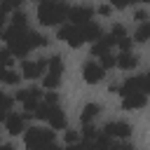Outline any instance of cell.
<instances>
[{
  "instance_id": "cell-1",
  "label": "cell",
  "mask_w": 150,
  "mask_h": 150,
  "mask_svg": "<svg viewBox=\"0 0 150 150\" xmlns=\"http://www.w3.org/2000/svg\"><path fill=\"white\" fill-rule=\"evenodd\" d=\"M2 38L7 42V49L12 52V56H26L33 47H30V30L21 28V26H9L7 30H2Z\"/></svg>"
},
{
  "instance_id": "cell-2",
  "label": "cell",
  "mask_w": 150,
  "mask_h": 150,
  "mask_svg": "<svg viewBox=\"0 0 150 150\" xmlns=\"http://www.w3.org/2000/svg\"><path fill=\"white\" fill-rule=\"evenodd\" d=\"M68 9L70 7L66 2H61V0L59 2L56 0H45L38 7V21L45 23V26H56V23L68 19Z\"/></svg>"
},
{
  "instance_id": "cell-3",
  "label": "cell",
  "mask_w": 150,
  "mask_h": 150,
  "mask_svg": "<svg viewBox=\"0 0 150 150\" xmlns=\"http://www.w3.org/2000/svg\"><path fill=\"white\" fill-rule=\"evenodd\" d=\"M23 141H26L28 150H40V148H47V145L54 143V131L40 129V127H30V129H26Z\"/></svg>"
},
{
  "instance_id": "cell-4",
  "label": "cell",
  "mask_w": 150,
  "mask_h": 150,
  "mask_svg": "<svg viewBox=\"0 0 150 150\" xmlns=\"http://www.w3.org/2000/svg\"><path fill=\"white\" fill-rule=\"evenodd\" d=\"M40 96H42V91L38 87H30V89H19L16 101H21V105H23L26 112H35V108L40 103Z\"/></svg>"
},
{
  "instance_id": "cell-5",
  "label": "cell",
  "mask_w": 150,
  "mask_h": 150,
  "mask_svg": "<svg viewBox=\"0 0 150 150\" xmlns=\"http://www.w3.org/2000/svg\"><path fill=\"white\" fill-rule=\"evenodd\" d=\"M56 38H59V40H66L70 47H80V45L84 42V38H82V28H80V26H75V23L61 26V28H59V33H56Z\"/></svg>"
},
{
  "instance_id": "cell-6",
  "label": "cell",
  "mask_w": 150,
  "mask_h": 150,
  "mask_svg": "<svg viewBox=\"0 0 150 150\" xmlns=\"http://www.w3.org/2000/svg\"><path fill=\"white\" fill-rule=\"evenodd\" d=\"M131 131H134L131 124L124 122V120H115V122H108L103 127V134L110 136V138H127V136H131Z\"/></svg>"
},
{
  "instance_id": "cell-7",
  "label": "cell",
  "mask_w": 150,
  "mask_h": 150,
  "mask_svg": "<svg viewBox=\"0 0 150 150\" xmlns=\"http://www.w3.org/2000/svg\"><path fill=\"white\" fill-rule=\"evenodd\" d=\"M103 75H105V70H103V66L96 63V61H87L84 68H82V77H84L87 84H98V82L103 80Z\"/></svg>"
},
{
  "instance_id": "cell-8",
  "label": "cell",
  "mask_w": 150,
  "mask_h": 150,
  "mask_svg": "<svg viewBox=\"0 0 150 150\" xmlns=\"http://www.w3.org/2000/svg\"><path fill=\"white\" fill-rule=\"evenodd\" d=\"M47 68V59H38V61H21V77L35 80L38 75H42Z\"/></svg>"
},
{
  "instance_id": "cell-9",
  "label": "cell",
  "mask_w": 150,
  "mask_h": 150,
  "mask_svg": "<svg viewBox=\"0 0 150 150\" xmlns=\"http://www.w3.org/2000/svg\"><path fill=\"white\" fill-rule=\"evenodd\" d=\"M5 127H7V134L19 136V134L26 129V117H23V112H21V115H19V112H9L7 120H5Z\"/></svg>"
},
{
  "instance_id": "cell-10",
  "label": "cell",
  "mask_w": 150,
  "mask_h": 150,
  "mask_svg": "<svg viewBox=\"0 0 150 150\" xmlns=\"http://www.w3.org/2000/svg\"><path fill=\"white\" fill-rule=\"evenodd\" d=\"M91 16H94V9H91V7H70V9H68V19H70V23H75V26L91 21Z\"/></svg>"
},
{
  "instance_id": "cell-11",
  "label": "cell",
  "mask_w": 150,
  "mask_h": 150,
  "mask_svg": "<svg viewBox=\"0 0 150 150\" xmlns=\"http://www.w3.org/2000/svg\"><path fill=\"white\" fill-rule=\"evenodd\" d=\"M145 103H148V94H143V91H131V94L122 96V108H124V110L143 108Z\"/></svg>"
},
{
  "instance_id": "cell-12",
  "label": "cell",
  "mask_w": 150,
  "mask_h": 150,
  "mask_svg": "<svg viewBox=\"0 0 150 150\" xmlns=\"http://www.w3.org/2000/svg\"><path fill=\"white\" fill-rule=\"evenodd\" d=\"M47 122H49L54 129H63V127H66V115H63V110H61V105H59V103H49Z\"/></svg>"
},
{
  "instance_id": "cell-13",
  "label": "cell",
  "mask_w": 150,
  "mask_h": 150,
  "mask_svg": "<svg viewBox=\"0 0 150 150\" xmlns=\"http://www.w3.org/2000/svg\"><path fill=\"white\" fill-rule=\"evenodd\" d=\"M80 28H82V38H84V42H96V40L103 35L101 26H98V23H94V21L80 23Z\"/></svg>"
},
{
  "instance_id": "cell-14",
  "label": "cell",
  "mask_w": 150,
  "mask_h": 150,
  "mask_svg": "<svg viewBox=\"0 0 150 150\" xmlns=\"http://www.w3.org/2000/svg\"><path fill=\"white\" fill-rule=\"evenodd\" d=\"M115 66L122 68V70H134L138 66V56L134 52H122L120 56H115Z\"/></svg>"
},
{
  "instance_id": "cell-15",
  "label": "cell",
  "mask_w": 150,
  "mask_h": 150,
  "mask_svg": "<svg viewBox=\"0 0 150 150\" xmlns=\"http://www.w3.org/2000/svg\"><path fill=\"white\" fill-rule=\"evenodd\" d=\"M131 91H143V77L141 75H134V77H129L124 84H120V94L122 96H127V94H131ZM145 94V91H143Z\"/></svg>"
},
{
  "instance_id": "cell-16",
  "label": "cell",
  "mask_w": 150,
  "mask_h": 150,
  "mask_svg": "<svg viewBox=\"0 0 150 150\" xmlns=\"http://www.w3.org/2000/svg\"><path fill=\"white\" fill-rule=\"evenodd\" d=\"M110 47H112V40H110V35H101L96 42H94V47H91V56H103V54H108L110 52Z\"/></svg>"
},
{
  "instance_id": "cell-17",
  "label": "cell",
  "mask_w": 150,
  "mask_h": 150,
  "mask_svg": "<svg viewBox=\"0 0 150 150\" xmlns=\"http://www.w3.org/2000/svg\"><path fill=\"white\" fill-rule=\"evenodd\" d=\"M98 112H101V105H98V103H87V105L82 108L80 122H82V124H91V122L98 117Z\"/></svg>"
},
{
  "instance_id": "cell-18",
  "label": "cell",
  "mask_w": 150,
  "mask_h": 150,
  "mask_svg": "<svg viewBox=\"0 0 150 150\" xmlns=\"http://www.w3.org/2000/svg\"><path fill=\"white\" fill-rule=\"evenodd\" d=\"M59 84H61V75L47 70L45 77H42V87H45V89H59Z\"/></svg>"
},
{
  "instance_id": "cell-19",
  "label": "cell",
  "mask_w": 150,
  "mask_h": 150,
  "mask_svg": "<svg viewBox=\"0 0 150 150\" xmlns=\"http://www.w3.org/2000/svg\"><path fill=\"white\" fill-rule=\"evenodd\" d=\"M12 105H14V101H12L7 94H0V122L7 120V115L12 112Z\"/></svg>"
},
{
  "instance_id": "cell-20",
  "label": "cell",
  "mask_w": 150,
  "mask_h": 150,
  "mask_svg": "<svg viewBox=\"0 0 150 150\" xmlns=\"http://www.w3.org/2000/svg\"><path fill=\"white\" fill-rule=\"evenodd\" d=\"M134 40H136V42H145V40H150V21H143V23L136 28Z\"/></svg>"
},
{
  "instance_id": "cell-21",
  "label": "cell",
  "mask_w": 150,
  "mask_h": 150,
  "mask_svg": "<svg viewBox=\"0 0 150 150\" xmlns=\"http://www.w3.org/2000/svg\"><path fill=\"white\" fill-rule=\"evenodd\" d=\"M47 68H49L52 73H59V75H63V59H61L59 54L49 56V59H47Z\"/></svg>"
},
{
  "instance_id": "cell-22",
  "label": "cell",
  "mask_w": 150,
  "mask_h": 150,
  "mask_svg": "<svg viewBox=\"0 0 150 150\" xmlns=\"http://www.w3.org/2000/svg\"><path fill=\"white\" fill-rule=\"evenodd\" d=\"M49 45V38L47 35H40V33H35V30H30V47L35 49V47H47Z\"/></svg>"
},
{
  "instance_id": "cell-23",
  "label": "cell",
  "mask_w": 150,
  "mask_h": 150,
  "mask_svg": "<svg viewBox=\"0 0 150 150\" xmlns=\"http://www.w3.org/2000/svg\"><path fill=\"white\" fill-rule=\"evenodd\" d=\"M12 26H21V28H28V16H26L21 9L12 12Z\"/></svg>"
},
{
  "instance_id": "cell-24",
  "label": "cell",
  "mask_w": 150,
  "mask_h": 150,
  "mask_svg": "<svg viewBox=\"0 0 150 150\" xmlns=\"http://www.w3.org/2000/svg\"><path fill=\"white\" fill-rule=\"evenodd\" d=\"M108 35H110V40H112V45H115V42H117L120 38H127V30H124V26L115 23V26L110 28V33H108Z\"/></svg>"
},
{
  "instance_id": "cell-25",
  "label": "cell",
  "mask_w": 150,
  "mask_h": 150,
  "mask_svg": "<svg viewBox=\"0 0 150 150\" xmlns=\"http://www.w3.org/2000/svg\"><path fill=\"white\" fill-rule=\"evenodd\" d=\"M19 73L16 70H12V68H5V75H2V82L5 84H19Z\"/></svg>"
},
{
  "instance_id": "cell-26",
  "label": "cell",
  "mask_w": 150,
  "mask_h": 150,
  "mask_svg": "<svg viewBox=\"0 0 150 150\" xmlns=\"http://www.w3.org/2000/svg\"><path fill=\"white\" fill-rule=\"evenodd\" d=\"M21 2H23V0H0V7H2L5 12H16V9L21 7Z\"/></svg>"
},
{
  "instance_id": "cell-27",
  "label": "cell",
  "mask_w": 150,
  "mask_h": 150,
  "mask_svg": "<svg viewBox=\"0 0 150 150\" xmlns=\"http://www.w3.org/2000/svg\"><path fill=\"white\" fill-rule=\"evenodd\" d=\"M12 52L9 49H0V66H5V68H9L12 66Z\"/></svg>"
},
{
  "instance_id": "cell-28",
  "label": "cell",
  "mask_w": 150,
  "mask_h": 150,
  "mask_svg": "<svg viewBox=\"0 0 150 150\" xmlns=\"http://www.w3.org/2000/svg\"><path fill=\"white\" fill-rule=\"evenodd\" d=\"M101 66H103V70H108V68H112L115 66V56L108 52V54H103L101 56Z\"/></svg>"
},
{
  "instance_id": "cell-29",
  "label": "cell",
  "mask_w": 150,
  "mask_h": 150,
  "mask_svg": "<svg viewBox=\"0 0 150 150\" xmlns=\"http://www.w3.org/2000/svg\"><path fill=\"white\" fill-rule=\"evenodd\" d=\"M131 2H136V0H110V5L117 7V9H124V7H129Z\"/></svg>"
},
{
  "instance_id": "cell-30",
  "label": "cell",
  "mask_w": 150,
  "mask_h": 150,
  "mask_svg": "<svg viewBox=\"0 0 150 150\" xmlns=\"http://www.w3.org/2000/svg\"><path fill=\"white\" fill-rule=\"evenodd\" d=\"M45 103H59V94L54 89H49V94H45Z\"/></svg>"
},
{
  "instance_id": "cell-31",
  "label": "cell",
  "mask_w": 150,
  "mask_h": 150,
  "mask_svg": "<svg viewBox=\"0 0 150 150\" xmlns=\"http://www.w3.org/2000/svg\"><path fill=\"white\" fill-rule=\"evenodd\" d=\"M77 138H80L77 131H66V143H77Z\"/></svg>"
},
{
  "instance_id": "cell-32",
  "label": "cell",
  "mask_w": 150,
  "mask_h": 150,
  "mask_svg": "<svg viewBox=\"0 0 150 150\" xmlns=\"http://www.w3.org/2000/svg\"><path fill=\"white\" fill-rule=\"evenodd\" d=\"M141 77H143V91L150 94V73H143Z\"/></svg>"
},
{
  "instance_id": "cell-33",
  "label": "cell",
  "mask_w": 150,
  "mask_h": 150,
  "mask_svg": "<svg viewBox=\"0 0 150 150\" xmlns=\"http://www.w3.org/2000/svg\"><path fill=\"white\" fill-rule=\"evenodd\" d=\"M136 21H138V23L148 21V14H145V12H136Z\"/></svg>"
},
{
  "instance_id": "cell-34",
  "label": "cell",
  "mask_w": 150,
  "mask_h": 150,
  "mask_svg": "<svg viewBox=\"0 0 150 150\" xmlns=\"http://www.w3.org/2000/svg\"><path fill=\"white\" fill-rule=\"evenodd\" d=\"M5 16H7V12H5V9H2V7H0V30H2V28H5V21H7V19H5Z\"/></svg>"
},
{
  "instance_id": "cell-35",
  "label": "cell",
  "mask_w": 150,
  "mask_h": 150,
  "mask_svg": "<svg viewBox=\"0 0 150 150\" xmlns=\"http://www.w3.org/2000/svg\"><path fill=\"white\" fill-rule=\"evenodd\" d=\"M98 14H103V16H108V14H110V7H108V5H103V7H98Z\"/></svg>"
},
{
  "instance_id": "cell-36",
  "label": "cell",
  "mask_w": 150,
  "mask_h": 150,
  "mask_svg": "<svg viewBox=\"0 0 150 150\" xmlns=\"http://www.w3.org/2000/svg\"><path fill=\"white\" fill-rule=\"evenodd\" d=\"M117 150H134V145H131V143H120Z\"/></svg>"
},
{
  "instance_id": "cell-37",
  "label": "cell",
  "mask_w": 150,
  "mask_h": 150,
  "mask_svg": "<svg viewBox=\"0 0 150 150\" xmlns=\"http://www.w3.org/2000/svg\"><path fill=\"white\" fill-rule=\"evenodd\" d=\"M66 150H84V148H82L80 143H68V148H66Z\"/></svg>"
},
{
  "instance_id": "cell-38",
  "label": "cell",
  "mask_w": 150,
  "mask_h": 150,
  "mask_svg": "<svg viewBox=\"0 0 150 150\" xmlns=\"http://www.w3.org/2000/svg\"><path fill=\"white\" fill-rule=\"evenodd\" d=\"M0 150H14V145H0Z\"/></svg>"
},
{
  "instance_id": "cell-39",
  "label": "cell",
  "mask_w": 150,
  "mask_h": 150,
  "mask_svg": "<svg viewBox=\"0 0 150 150\" xmlns=\"http://www.w3.org/2000/svg\"><path fill=\"white\" fill-rule=\"evenodd\" d=\"M2 75H5V66H0V82H2Z\"/></svg>"
},
{
  "instance_id": "cell-40",
  "label": "cell",
  "mask_w": 150,
  "mask_h": 150,
  "mask_svg": "<svg viewBox=\"0 0 150 150\" xmlns=\"http://www.w3.org/2000/svg\"><path fill=\"white\" fill-rule=\"evenodd\" d=\"M143 2H150V0H143Z\"/></svg>"
},
{
  "instance_id": "cell-41",
  "label": "cell",
  "mask_w": 150,
  "mask_h": 150,
  "mask_svg": "<svg viewBox=\"0 0 150 150\" xmlns=\"http://www.w3.org/2000/svg\"><path fill=\"white\" fill-rule=\"evenodd\" d=\"M35 2H38V0H35ZM40 2H45V0H40Z\"/></svg>"
},
{
  "instance_id": "cell-42",
  "label": "cell",
  "mask_w": 150,
  "mask_h": 150,
  "mask_svg": "<svg viewBox=\"0 0 150 150\" xmlns=\"http://www.w3.org/2000/svg\"><path fill=\"white\" fill-rule=\"evenodd\" d=\"M0 35H2V30H0Z\"/></svg>"
}]
</instances>
